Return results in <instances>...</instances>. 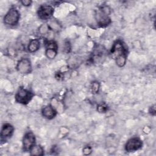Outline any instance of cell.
Segmentation results:
<instances>
[{
    "label": "cell",
    "mask_w": 156,
    "mask_h": 156,
    "mask_svg": "<svg viewBox=\"0 0 156 156\" xmlns=\"http://www.w3.org/2000/svg\"><path fill=\"white\" fill-rule=\"evenodd\" d=\"M57 111L51 105H48L44 107L41 110L43 116L48 119H52L57 115Z\"/></svg>",
    "instance_id": "cell-11"
},
{
    "label": "cell",
    "mask_w": 156,
    "mask_h": 156,
    "mask_svg": "<svg viewBox=\"0 0 156 156\" xmlns=\"http://www.w3.org/2000/svg\"><path fill=\"white\" fill-rule=\"evenodd\" d=\"M110 9L108 6L101 7L96 13V19L98 24L101 27H106L111 23L109 16Z\"/></svg>",
    "instance_id": "cell-2"
},
{
    "label": "cell",
    "mask_w": 156,
    "mask_h": 156,
    "mask_svg": "<svg viewBox=\"0 0 156 156\" xmlns=\"http://www.w3.org/2000/svg\"><path fill=\"white\" fill-rule=\"evenodd\" d=\"M143 146L142 140L138 137L129 139L125 144V150L128 152H133L141 148Z\"/></svg>",
    "instance_id": "cell-6"
},
{
    "label": "cell",
    "mask_w": 156,
    "mask_h": 156,
    "mask_svg": "<svg viewBox=\"0 0 156 156\" xmlns=\"http://www.w3.org/2000/svg\"><path fill=\"white\" fill-rule=\"evenodd\" d=\"M83 154L85 155H89L92 152V149L90 146H87L83 148Z\"/></svg>",
    "instance_id": "cell-16"
},
{
    "label": "cell",
    "mask_w": 156,
    "mask_h": 156,
    "mask_svg": "<svg viewBox=\"0 0 156 156\" xmlns=\"http://www.w3.org/2000/svg\"><path fill=\"white\" fill-rule=\"evenodd\" d=\"M97 110L99 113H105L108 110V106L105 103H101L98 105Z\"/></svg>",
    "instance_id": "cell-15"
},
{
    "label": "cell",
    "mask_w": 156,
    "mask_h": 156,
    "mask_svg": "<svg viewBox=\"0 0 156 156\" xmlns=\"http://www.w3.org/2000/svg\"><path fill=\"white\" fill-rule=\"evenodd\" d=\"M65 49L67 50V52L69 51V50L70 49V44H69V43L68 42H67V43H65Z\"/></svg>",
    "instance_id": "cell-20"
},
{
    "label": "cell",
    "mask_w": 156,
    "mask_h": 156,
    "mask_svg": "<svg viewBox=\"0 0 156 156\" xmlns=\"http://www.w3.org/2000/svg\"><path fill=\"white\" fill-rule=\"evenodd\" d=\"M110 52L112 57L115 58L116 65L119 67H122L125 65L127 51L124 43L121 40H118L114 42Z\"/></svg>",
    "instance_id": "cell-1"
},
{
    "label": "cell",
    "mask_w": 156,
    "mask_h": 156,
    "mask_svg": "<svg viewBox=\"0 0 156 156\" xmlns=\"http://www.w3.org/2000/svg\"><path fill=\"white\" fill-rule=\"evenodd\" d=\"M20 13L18 10L15 8H10L4 17V23L5 24L10 26H16L20 20Z\"/></svg>",
    "instance_id": "cell-3"
},
{
    "label": "cell",
    "mask_w": 156,
    "mask_h": 156,
    "mask_svg": "<svg viewBox=\"0 0 156 156\" xmlns=\"http://www.w3.org/2000/svg\"><path fill=\"white\" fill-rule=\"evenodd\" d=\"M40 46V42L38 38L32 39L29 41L27 49L30 52H35L37 51Z\"/></svg>",
    "instance_id": "cell-12"
},
{
    "label": "cell",
    "mask_w": 156,
    "mask_h": 156,
    "mask_svg": "<svg viewBox=\"0 0 156 156\" xmlns=\"http://www.w3.org/2000/svg\"><path fill=\"white\" fill-rule=\"evenodd\" d=\"M54 8L49 5H42L39 7L37 14L41 20H47L50 19L54 13Z\"/></svg>",
    "instance_id": "cell-7"
},
{
    "label": "cell",
    "mask_w": 156,
    "mask_h": 156,
    "mask_svg": "<svg viewBox=\"0 0 156 156\" xmlns=\"http://www.w3.org/2000/svg\"><path fill=\"white\" fill-rule=\"evenodd\" d=\"M14 131V127L12 125L9 123L4 124L1 129V140H6L11 137Z\"/></svg>",
    "instance_id": "cell-10"
},
{
    "label": "cell",
    "mask_w": 156,
    "mask_h": 156,
    "mask_svg": "<svg viewBox=\"0 0 156 156\" xmlns=\"http://www.w3.org/2000/svg\"><path fill=\"white\" fill-rule=\"evenodd\" d=\"M33 96L34 94L30 91L21 87L17 91L15 98L18 103L26 105L32 100Z\"/></svg>",
    "instance_id": "cell-4"
},
{
    "label": "cell",
    "mask_w": 156,
    "mask_h": 156,
    "mask_svg": "<svg viewBox=\"0 0 156 156\" xmlns=\"http://www.w3.org/2000/svg\"><path fill=\"white\" fill-rule=\"evenodd\" d=\"M21 3L25 7H27L30 5V4H32V1L30 0H23L21 1Z\"/></svg>",
    "instance_id": "cell-18"
},
{
    "label": "cell",
    "mask_w": 156,
    "mask_h": 156,
    "mask_svg": "<svg viewBox=\"0 0 156 156\" xmlns=\"http://www.w3.org/2000/svg\"><path fill=\"white\" fill-rule=\"evenodd\" d=\"M63 77H64V75L63 74V73H61V72H58L55 74V78L58 80H63Z\"/></svg>",
    "instance_id": "cell-17"
},
{
    "label": "cell",
    "mask_w": 156,
    "mask_h": 156,
    "mask_svg": "<svg viewBox=\"0 0 156 156\" xmlns=\"http://www.w3.org/2000/svg\"><path fill=\"white\" fill-rule=\"evenodd\" d=\"M46 51L45 54L47 58L53 59L55 57L57 54V44L54 40H48L46 43Z\"/></svg>",
    "instance_id": "cell-8"
},
{
    "label": "cell",
    "mask_w": 156,
    "mask_h": 156,
    "mask_svg": "<svg viewBox=\"0 0 156 156\" xmlns=\"http://www.w3.org/2000/svg\"><path fill=\"white\" fill-rule=\"evenodd\" d=\"M17 71L23 74L30 73L32 71V64L30 60L28 58H22L17 63Z\"/></svg>",
    "instance_id": "cell-5"
},
{
    "label": "cell",
    "mask_w": 156,
    "mask_h": 156,
    "mask_svg": "<svg viewBox=\"0 0 156 156\" xmlns=\"http://www.w3.org/2000/svg\"><path fill=\"white\" fill-rule=\"evenodd\" d=\"M99 87H100V84L98 82L94 81V82H92V83L91 85V90L92 93L96 94V93H98Z\"/></svg>",
    "instance_id": "cell-14"
},
{
    "label": "cell",
    "mask_w": 156,
    "mask_h": 156,
    "mask_svg": "<svg viewBox=\"0 0 156 156\" xmlns=\"http://www.w3.org/2000/svg\"><path fill=\"white\" fill-rule=\"evenodd\" d=\"M149 113L152 115H155V105H154L153 106H151L149 108Z\"/></svg>",
    "instance_id": "cell-19"
},
{
    "label": "cell",
    "mask_w": 156,
    "mask_h": 156,
    "mask_svg": "<svg viewBox=\"0 0 156 156\" xmlns=\"http://www.w3.org/2000/svg\"><path fill=\"white\" fill-rule=\"evenodd\" d=\"M30 155H44V149L42 146L40 145H34L30 149Z\"/></svg>",
    "instance_id": "cell-13"
},
{
    "label": "cell",
    "mask_w": 156,
    "mask_h": 156,
    "mask_svg": "<svg viewBox=\"0 0 156 156\" xmlns=\"http://www.w3.org/2000/svg\"><path fill=\"white\" fill-rule=\"evenodd\" d=\"M35 144V136L31 132L25 133L23 138V147L25 151H30V149Z\"/></svg>",
    "instance_id": "cell-9"
}]
</instances>
